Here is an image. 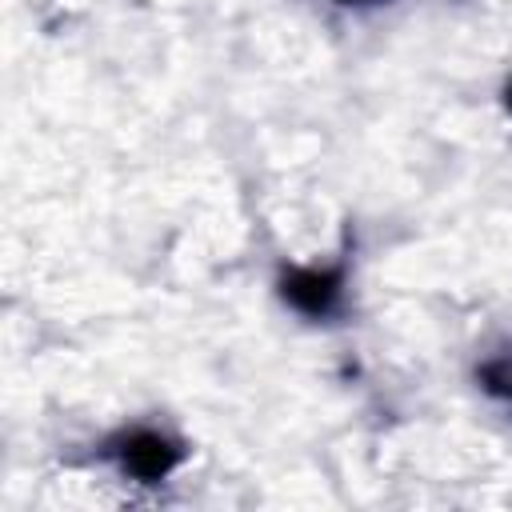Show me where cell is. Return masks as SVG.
I'll return each mask as SVG.
<instances>
[{
  "label": "cell",
  "mask_w": 512,
  "mask_h": 512,
  "mask_svg": "<svg viewBox=\"0 0 512 512\" xmlns=\"http://www.w3.org/2000/svg\"><path fill=\"white\" fill-rule=\"evenodd\" d=\"M108 452L120 464V472L132 476V480H140V484L164 480L180 464V456H184L176 440H168L164 432H152V428H136V432L120 436Z\"/></svg>",
  "instance_id": "6da1fadb"
},
{
  "label": "cell",
  "mask_w": 512,
  "mask_h": 512,
  "mask_svg": "<svg viewBox=\"0 0 512 512\" xmlns=\"http://www.w3.org/2000/svg\"><path fill=\"white\" fill-rule=\"evenodd\" d=\"M280 296L312 316V320H324L340 308V296H344V268H288L280 276Z\"/></svg>",
  "instance_id": "7a4b0ae2"
},
{
  "label": "cell",
  "mask_w": 512,
  "mask_h": 512,
  "mask_svg": "<svg viewBox=\"0 0 512 512\" xmlns=\"http://www.w3.org/2000/svg\"><path fill=\"white\" fill-rule=\"evenodd\" d=\"M480 380H484V392H492V396H500V400L512 404V360H508V356L484 364V368H480Z\"/></svg>",
  "instance_id": "3957f363"
},
{
  "label": "cell",
  "mask_w": 512,
  "mask_h": 512,
  "mask_svg": "<svg viewBox=\"0 0 512 512\" xmlns=\"http://www.w3.org/2000/svg\"><path fill=\"white\" fill-rule=\"evenodd\" d=\"M504 108H508V112H512V80H508V84H504Z\"/></svg>",
  "instance_id": "277c9868"
},
{
  "label": "cell",
  "mask_w": 512,
  "mask_h": 512,
  "mask_svg": "<svg viewBox=\"0 0 512 512\" xmlns=\"http://www.w3.org/2000/svg\"><path fill=\"white\" fill-rule=\"evenodd\" d=\"M340 4H376V0H340Z\"/></svg>",
  "instance_id": "5b68a950"
}]
</instances>
